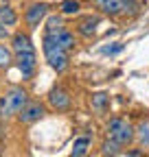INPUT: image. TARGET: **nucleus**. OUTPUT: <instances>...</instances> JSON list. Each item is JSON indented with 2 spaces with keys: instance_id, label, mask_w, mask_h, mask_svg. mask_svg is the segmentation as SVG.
<instances>
[{
  "instance_id": "f257e3e1",
  "label": "nucleus",
  "mask_w": 149,
  "mask_h": 157,
  "mask_svg": "<svg viewBox=\"0 0 149 157\" xmlns=\"http://www.w3.org/2000/svg\"><path fill=\"white\" fill-rule=\"evenodd\" d=\"M42 50H44V57L48 66L55 70V72H64L68 68V50H64L50 35H44L42 39Z\"/></svg>"
},
{
  "instance_id": "f03ea898",
  "label": "nucleus",
  "mask_w": 149,
  "mask_h": 157,
  "mask_svg": "<svg viewBox=\"0 0 149 157\" xmlns=\"http://www.w3.org/2000/svg\"><path fill=\"white\" fill-rule=\"evenodd\" d=\"M26 103H29L26 90H22V87H11V90L5 94V98L0 101V116H2V118L18 116Z\"/></svg>"
},
{
  "instance_id": "7ed1b4c3",
  "label": "nucleus",
  "mask_w": 149,
  "mask_h": 157,
  "mask_svg": "<svg viewBox=\"0 0 149 157\" xmlns=\"http://www.w3.org/2000/svg\"><path fill=\"white\" fill-rule=\"evenodd\" d=\"M107 133H110V140L119 142L121 146H125L134 140V127L127 120H123V118H112L107 122Z\"/></svg>"
},
{
  "instance_id": "20e7f679",
  "label": "nucleus",
  "mask_w": 149,
  "mask_h": 157,
  "mask_svg": "<svg viewBox=\"0 0 149 157\" xmlns=\"http://www.w3.org/2000/svg\"><path fill=\"white\" fill-rule=\"evenodd\" d=\"M13 61H15V66H18V70H20L24 81H31V76H33V72L37 68V55H35V50L15 52L13 55Z\"/></svg>"
},
{
  "instance_id": "39448f33",
  "label": "nucleus",
  "mask_w": 149,
  "mask_h": 157,
  "mask_svg": "<svg viewBox=\"0 0 149 157\" xmlns=\"http://www.w3.org/2000/svg\"><path fill=\"white\" fill-rule=\"evenodd\" d=\"M46 13H48V5L46 2H31L26 7V11H24V22H26L29 31L40 26V22L46 17Z\"/></svg>"
},
{
  "instance_id": "423d86ee",
  "label": "nucleus",
  "mask_w": 149,
  "mask_h": 157,
  "mask_svg": "<svg viewBox=\"0 0 149 157\" xmlns=\"http://www.w3.org/2000/svg\"><path fill=\"white\" fill-rule=\"evenodd\" d=\"M44 113H46V107H44L42 103H37V101H29V103L22 107V111L18 113V120H20L22 124H33V122L40 120Z\"/></svg>"
},
{
  "instance_id": "0eeeda50",
  "label": "nucleus",
  "mask_w": 149,
  "mask_h": 157,
  "mask_svg": "<svg viewBox=\"0 0 149 157\" xmlns=\"http://www.w3.org/2000/svg\"><path fill=\"white\" fill-rule=\"evenodd\" d=\"M48 105L55 111H66L70 107V94L64 87H53L48 92Z\"/></svg>"
},
{
  "instance_id": "6e6552de",
  "label": "nucleus",
  "mask_w": 149,
  "mask_h": 157,
  "mask_svg": "<svg viewBox=\"0 0 149 157\" xmlns=\"http://www.w3.org/2000/svg\"><path fill=\"white\" fill-rule=\"evenodd\" d=\"M11 50H13V55H15V52H29V50H35V48H33V42H31V37H29V33L15 31V33L11 35Z\"/></svg>"
},
{
  "instance_id": "1a4fd4ad",
  "label": "nucleus",
  "mask_w": 149,
  "mask_h": 157,
  "mask_svg": "<svg viewBox=\"0 0 149 157\" xmlns=\"http://www.w3.org/2000/svg\"><path fill=\"white\" fill-rule=\"evenodd\" d=\"M44 35H50L55 42H57L64 50H68V52L74 48V44H77V39H74V33H72V31H68L66 26H64V29H59L57 33H44Z\"/></svg>"
},
{
  "instance_id": "9d476101",
  "label": "nucleus",
  "mask_w": 149,
  "mask_h": 157,
  "mask_svg": "<svg viewBox=\"0 0 149 157\" xmlns=\"http://www.w3.org/2000/svg\"><path fill=\"white\" fill-rule=\"evenodd\" d=\"M97 26H99V17L97 15H86L77 22V33L81 37H92L97 33Z\"/></svg>"
},
{
  "instance_id": "9b49d317",
  "label": "nucleus",
  "mask_w": 149,
  "mask_h": 157,
  "mask_svg": "<svg viewBox=\"0 0 149 157\" xmlns=\"http://www.w3.org/2000/svg\"><path fill=\"white\" fill-rule=\"evenodd\" d=\"M95 5H97V9H101L103 13H107L112 17L123 13V2L121 0H95Z\"/></svg>"
},
{
  "instance_id": "f8f14e48",
  "label": "nucleus",
  "mask_w": 149,
  "mask_h": 157,
  "mask_svg": "<svg viewBox=\"0 0 149 157\" xmlns=\"http://www.w3.org/2000/svg\"><path fill=\"white\" fill-rule=\"evenodd\" d=\"M0 22H2L5 26H13L18 22V15H15V11L9 5H0Z\"/></svg>"
},
{
  "instance_id": "ddd939ff",
  "label": "nucleus",
  "mask_w": 149,
  "mask_h": 157,
  "mask_svg": "<svg viewBox=\"0 0 149 157\" xmlns=\"http://www.w3.org/2000/svg\"><path fill=\"white\" fill-rule=\"evenodd\" d=\"M90 144H92L90 137H77L74 144H72V157H83V155L88 153Z\"/></svg>"
},
{
  "instance_id": "4468645a",
  "label": "nucleus",
  "mask_w": 149,
  "mask_h": 157,
  "mask_svg": "<svg viewBox=\"0 0 149 157\" xmlns=\"http://www.w3.org/2000/svg\"><path fill=\"white\" fill-rule=\"evenodd\" d=\"M59 9H62L64 15H77L81 5H79V0H64V2L59 5Z\"/></svg>"
},
{
  "instance_id": "2eb2a0df",
  "label": "nucleus",
  "mask_w": 149,
  "mask_h": 157,
  "mask_svg": "<svg viewBox=\"0 0 149 157\" xmlns=\"http://www.w3.org/2000/svg\"><path fill=\"white\" fill-rule=\"evenodd\" d=\"M13 61V50L7 48L5 44H0V68H9Z\"/></svg>"
},
{
  "instance_id": "dca6fc26",
  "label": "nucleus",
  "mask_w": 149,
  "mask_h": 157,
  "mask_svg": "<svg viewBox=\"0 0 149 157\" xmlns=\"http://www.w3.org/2000/svg\"><path fill=\"white\" fill-rule=\"evenodd\" d=\"M44 29H46L44 33H57L59 29H64L62 17H57V15H50V17L46 20V26H44Z\"/></svg>"
},
{
  "instance_id": "f3484780",
  "label": "nucleus",
  "mask_w": 149,
  "mask_h": 157,
  "mask_svg": "<svg viewBox=\"0 0 149 157\" xmlns=\"http://www.w3.org/2000/svg\"><path fill=\"white\" fill-rule=\"evenodd\" d=\"M105 105H107V94L99 92V94L92 96V107H95L99 113H103V111H105Z\"/></svg>"
},
{
  "instance_id": "a211bd4d",
  "label": "nucleus",
  "mask_w": 149,
  "mask_h": 157,
  "mask_svg": "<svg viewBox=\"0 0 149 157\" xmlns=\"http://www.w3.org/2000/svg\"><path fill=\"white\" fill-rule=\"evenodd\" d=\"M103 153L114 157V155H119V153H121V144H119V142H114V140H107V142L103 144Z\"/></svg>"
},
{
  "instance_id": "6ab92c4d",
  "label": "nucleus",
  "mask_w": 149,
  "mask_h": 157,
  "mask_svg": "<svg viewBox=\"0 0 149 157\" xmlns=\"http://www.w3.org/2000/svg\"><path fill=\"white\" fill-rule=\"evenodd\" d=\"M123 2V13H136L138 11V0H121Z\"/></svg>"
},
{
  "instance_id": "aec40b11",
  "label": "nucleus",
  "mask_w": 149,
  "mask_h": 157,
  "mask_svg": "<svg viewBox=\"0 0 149 157\" xmlns=\"http://www.w3.org/2000/svg\"><path fill=\"white\" fill-rule=\"evenodd\" d=\"M123 50V44H116V46H107V48H103V52L105 55H116V52H121Z\"/></svg>"
},
{
  "instance_id": "412c9836",
  "label": "nucleus",
  "mask_w": 149,
  "mask_h": 157,
  "mask_svg": "<svg viewBox=\"0 0 149 157\" xmlns=\"http://www.w3.org/2000/svg\"><path fill=\"white\" fill-rule=\"evenodd\" d=\"M140 131H143V140L149 144V127H145V124H143V127H140Z\"/></svg>"
},
{
  "instance_id": "4be33fe9",
  "label": "nucleus",
  "mask_w": 149,
  "mask_h": 157,
  "mask_svg": "<svg viewBox=\"0 0 149 157\" xmlns=\"http://www.w3.org/2000/svg\"><path fill=\"white\" fill-rule=\"evenodd\" d=\"M7 35H9V31H7V26H5L2 22H0V39H5Z\"/></svg>"
}]
</instances>
